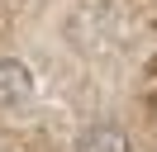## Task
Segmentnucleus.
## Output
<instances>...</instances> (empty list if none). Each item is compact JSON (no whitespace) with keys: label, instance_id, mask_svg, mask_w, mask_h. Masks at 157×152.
Segmentation results:
<instances>
[{"label":"nucleus","instance_id":"1","mask_svg":"<svg viewBox=\"0 0 157 152\" xmlns=\"http://www.w3.org/2000/svg\"><path fill=\"white\" fill-rule=\"evenodd\" d=\"M33 100V71L19 57H0V109H14V104Z\"/></svg>","mask_w":157,"mask_h":152},{"label":"nucleus","instance_id":"2","mask_svg":"<svg viewBox=\"0 0 157 152\" xmlns=\"http://www.w3.org/2000/svg\"><path fill=\"white\" fill-rule=\"evenodd\" d=\"M71 152H133V142L119 124H86L71 138Z\"/></svg>","mask_w":157,"mask_h":152}]
</instances>
